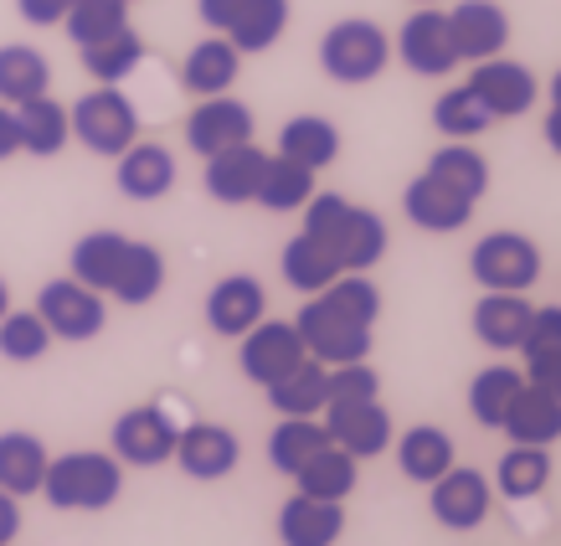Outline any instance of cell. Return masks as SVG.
I'll list each match as a JSON object with an SVG mask.
<instances>
[{
    "instance_id": "1",
    "label": "cell",
    "mask_w": 561,
    "mask_h": 546,
    "mask_svg": "<svg viewBox=\"0 0 561 546\" xmlns=\"http://www.w3.org/2000/svg\"><path fill=\"white\" fill-rule=\"evenodd\" d=\"M42 496L57 511H108L124 496V464L99 448H78L62 459H47Z\"/></svg>"
},
{
    "instance_id": "2",
    "label": "cell",
    "mask_w": 561,
    "mask_h": 546,
    "mask_svg": "<svg viewBox=\"0 0 561 546\" xmlns=\"http://www.w3.org/2000/svg\"><path fill=\"white\" fill-rule=\"evenodd\" d=\"M391 62V36L366 16H345L320 36V68L324 78H335L345 88H360L381 78Z\"/></svg>"
},
{
    "instance_id": "3",
    "label": "cell",
    "mask_w": 561,
    "mask_h": 546,
    "mask_svg": "<svg viewBox=\"0 0 561 546\" xmlns=\"http://www.w3.org/2000/svg\"><path fill=\"white\" fill-rule=\"evenodd\" d=\"M68 124H72V139L93 155H108L119 160L129 145L139 139V109L119 93V83H99L93 93L68 109Z\"/></svg>"
},
{
    "instance_id": "4",
    "label": "cell",
    "mask_w": 561,
    "mask_h": 546,
    "mask_svg": "<svg viewBox=\"0 0 561 546\" xmlns=\"http://www.w3.org/2000/svg\"><path fill=\"white\" fill-rule=\"evenodd\" d=\"M469 273H474L479 289L526 294L541 278V248L526 232H490L469 248Z\"/></svg>"
},
{
    "instance_id": "5",
    "label": "cell",
    "mask_w": 561,
    "mask_h": 546,
    "mask_svg": "<svg viewBox=\"0 0 561 546\" xmlns=\"http://www.w3.org/2000/svg\"><path fill=\"white\" fill-rule=\"evenodd\" d=\"M294 330H299V341H305V356L324 361V366H345V361L371 356V325L345 320L341 309H330L320 294L294 315Z\"/></svg>"
},
{
    "instance_id": "6",
    "label": "cell",
    "mask_w": 561,
    "mask_h": 546,
    "mask_svg": "<svg viewBox=\"0 0 561 546\" xmlns=\"http://www.w3.org/2000/svg\"><path fill=\"white\" fill-rule=\"evenodd\" d=\"M36 315L47 320L51 341H93L103 335V320H108V309H103V294L78 284V278H47L42 294H36Z\"/></svg>"
},
{
    "instance_id": "7",
    "label": "cell",
    "mask_w": 561,
    "mask_h": 546,
    "mask_svg": "<svg viewBox=\"0 0 561 546\" xmlns=\"http://www.w3.org/2000/svg\"><path fill=\"white\" fill-rule=\"evenodd\" d=\"M427 511L438 521L443 531H474L490 521L494 511V485L479 469H463L454 464L448 475H438L427 485Z\"/></svg>"
},
{
    "instance_id": "8",
    "label": "cell",
    "mask_w": 561,
    "mask_h": 546,
    "mask_svg": "<svg viewBox=\"0 0 561 546\" xmlns=\"http://www.w3.org/2000/svg\"><path fill=\"white\" fill-rule=\"evenodd\" d=\"M299 361H305V341H299L294 320H268V315H263L238 341V366L257 387H273V382L284 372H294Z\"/></svg>"
},
{
    "instance_id": "9",
    "label": "cell",
    "mask_w": 561,
    "mask_h": 546,
    "mask_svg": "<svg viewBox=\"0 0 561 546\" xmlns=\"http://www.w3.org/2000/svg\"><path fill=\"white\" fill-rule=\"evenodd\" d=\"M175 418L165 408H129L114 418V459L119 464H135V469H154V464H165L175 454Z\"/></svg>"
},
{
    "instance_id": "10",
    "label": "cell",
    "mask_w": 561,
    "mask_h": 546,
    "mask_svg": "<svg viewBox=\"0 0 561 546\" xmlns=\"http://www.w3.org/2000/svg\"><path fill=\"white\" fill-rule=\"evenodd\" d=\"M397 52L417 78H448L459 68V47H454V32H448V11H412L402 21V36H397Z\"/></svg>"
},
{
    "instance_id": "11",
    "label": "cell",
    "mask_w": 561,
    "mask_h": 546,
    "mask_svg": "<svg viewBox=\"0 0 561 546\" xmlns=\"http://www.w3.org/2000/svg\"><path fill=\"white\" fill-rule=\"evenodd\" d=\"M324 433L330 444H341L351 459H376L391 448V412L381 408V397L371 402H324Z\"/></svg>"
},
{
    "instance_id": "12",
    "label": "cell",
    "mask_w": 561,
    "mask_h": 546,
    "mask_svg": "<svg viewBox=\"0 0 561 546\" xmlns=\"http://www.w3.org/2000/svg\"><path fill=\"white\" fill-rule=\"evenodd\" d=\"M253 139V109L242 99H232V93H211V99H202L196 109H191L186 120V145L196 155H221L232 150V145H248Z\"/></svg>"
},
{
    "instance_id": "13",
    "label": "cell",
    "mask_w": 561,
    "mask_h": 546,
    "mask_svg": "<svg viewBox=\"0 0 561 546\" xmlns=\"http://www.w3.org/2000/svg\"><path fill=\"white\" fill-rule=\"evenodd\" d=\"M263 315H268V294H263L253 273H227L206 294V325L217 330L221 341H242Z\"/></svg>"
},
{
    "instance_id": "14",
    "label": "cell",
    "mask_w": 561,
    "mask_h": 546,
    "mask_svg": "<svg viewBox=\"0 0 561 546\" xmlns=\"http://www.w3.org/2000/svg\"><path fill=\"white\" fill-rule=\"evenodd\" d=\"M181 469H186L191 479H202V485H211V479H227L232 469H238L242 459V444L232 428L221 423H191L175 433V454H171Z\"/></svg>"
},
{
    "instance_id": "15",
    "label": "cell",
    "mask_w": 561,
    "mask_h": 546,
    "mask_svg": "<svg viewBox=\"0 0 561 546\" xmlns=\"http://www.w3.org/2000/svg\"><path fill=\"white\" fill-rule=\"evenodd\" d=\"M469 88L479 93V103L490 109L494 120H520L530 103H536V93H541L526 62H511V57H484V62H474Z\"/></svg>"
},
{
    "instance_id": "16",
    "label": "cell",
    "mask_w": 561,
    "mask_h": 546,
    "mask_svg": "<svg viewBox=\"0 0 561 546\" xmlns=\"http://www.w3.org/2000/svg\"><path fill=\"white\" fill-rule=\"evenodd\" d=\"M448 32H454L459 62H484V57H500L511 47V16L494 0H459L448 11Z\"/></svg>"
},
{
    "instance_id": "17",
    "label": "cell",
    "mask_w": 561,
    "mask_h": 546,
    "mask_svg": "<svg viewBox=\"0 0 561 546\" xmlns=\"http://www.w3.org/2000/svg\"><path fill=\"white\" fill-rule=\"evenodd\" d=\"M402 212H408L412 227L423 232H463L469 217H474V202L459 196L454 186H443L438 175H412L408 191H402Z\"/></svg>"
},
{
    "instance_id": "18",
    "label": "cell",
    "mask_w": 561,
    "mask_h": 546,
    "mask_svg": "<svg viewBox=\"0 0 561 546\" xmlns=\"http://www.w3.org/2000/svg\"><path fill=\"white\" fill-rule=\"evenodd\" d=\"M345 536V500H314L294 490L278 505V542L284 546H335Z\"/></svg>"
},
{
    "instance_id": "19",
    "label": "cell",
    "mask_w": 561,
    "mask_h": 546,
    "mask_svg": "<svg viewBox=\"0 0 561 546\" xmlns=\"http://www.w3.org/2000/svg\"><path fill=\"white\" fill-rule=\"evenodd\" d=\"M263 166H268V155L257 150L253 139L232 145V150H221V155H206V196L221 206H248L257 196Z\"/></svg>"
},
{
    "instance_id": "20",
    "label": "cell",
    "mask_w": 561,
    "mask_h": 546,
    "mask_svg": "<svg viewBox=\"0 0 561 546\" xmlns=\"http://www.w3.org/2000/svg\"><path fill=\"white\" fill-rule=\"evenodd\" d=\"M114 181H119V191L129 202H160V196H171V186H175V155L165 150V145H154V139H135V145L119 155Z\"/></svg>"
},
{
    "instance_id": "21",
    "label": "cell",
    "mask_w": 561,
    "mask_h": 546,
    "mask_svg": "<svg viewBox=\"0 0 561 546\" xmlns=\"http://www.w3.org/2000/svg\"><path fill=\"white\" fill-rule=\"evenodd\" d=\"M278 418H320L330 402V366L314 356H305L294 372H284L273 387H263Z\"/></svg>"
},
{
    "instance_id": "22",
    "label": "cell",
    "mask_w": 561,
    "mask_h": 546,
    "mask_svg": "<svg viewBox=\"0 0 561 546\" xmlns=\"http://www.w3.org/2000/svg\"><path fill=\"white\" fill-rule=\"evenodd\" d=\"M459 464V448L443 433L438 423H417L397 439V469L412 479V485H433L438 475H448Z\"/></svg>"
},
{
    "instance_id": "23",
    "label": "cell",
    "mask_w": 561,
    "mask_h": 546,
    "mask_svg": "<svg viewBox=\"0 0 561 546\" xmlns=\"http://www.w3.org/2000/svg\"><path fill=\"white\" fill-rule=\"evenodd\" d=\"M238 68H242V52L227 42V36H206L196 47L186 52V62H181V83L186 93L196 99H211V93H227V88L238 83Z\"/></svg>"
},
{
    "instance_id": "24",
    "label": "cell",
    "mask_w": 561,
    "mask_h": 546,
    "mask_svg": "<svg viewBox=\"0 0 561 546\" xmlns=\"http://www.w3.org/2000/svg\"><path fill=\"white\" fill-rule=\"evenodd\" d=\"M530 299L526 294H494L484 289V299L474 305L469 325H474V335L490 351H520V335H526V320H530Z\"/></svg>"
},
{
    "instance_id": "25",
    "label": "cell",
    "mask_w": 561,
    "mask_h": 546,
    "mask_svg": "<svg viewBox=\"0 0 561 546\" xmlns=\"http://www.w3.org/2000/svg\"><path fill=\"white\" fill-rule=\"evenodd\" d=\"M505 433H511V444H536V448H551L561 439V397L541 393V387H520L505 412Z\"/></svg>"
},
{
    "instance_id": "26",
    "label": "cell",
    "mask_w": 561,
    "mask_h": 546,
    "mask_svg": "<svg viewBox=\"0 0 561 546\" xmlns=\"http://www.w3.org/2000/svg\"><path fill=\"white\" fill-rule=\"evenodd\" d=\"M47 444L36 439V433H0V490L5 496H36L42 490V479H47Z\"/></svg>"
},
{
    "instance_id": "27",
    "label": "cell",
    "mask_w": 561,
    "mask_h": 546,
    "mask_svg": "<svg viewBox=\"0 0 561 546\" xmlns=\"http://www.w3.org/2000/svg\"><path fill=\"white\" fill-rule=\"evenodd\" d=\"M356 479H360V459H351L341 444H324L320 454H309V459L294 469L299 496H314V500H351Z\"/></svg>"
},
{
    "instance_id": "28",
    "label": "cell",
    "mask_w": 561,
    "mask_h": 546,
    "mask_svg": "<svg viewBox=\"0 0 561 546\" xmlns=\"http://www.w3.org/2000/svg\"><path fill=\"white\" fill-rule=\"evenodd\" d=\"M16 129H21V150L26 155H62V145L72 139V124H68V109L42 93V99H26L16 103Z\"/></svg>"
},
{
    "instance_id": "29",
    "label": "cell",
    "mask_w": 561,
    "mask_h": 546,
    "mask_svg": "<svg viewBox=\"0 0 561 546\" xmlns=\"http://www.w3.org/2000/svg\"><path fill=\"white\" fill-rule=\"evenodd\" d=\"M278 269H284V284L299 294H320L324 284H335L341 278V258L330 253L320 238H309V232H299V238L284 242V258H278Z\"/></svg>"
},
{
    "instance_id": "30",
    "label": "cell",
    "mask_w": 561,
    "mask_h": 546,
    "mask_svg": "<svg viewBox=\"0 0 561 546\" xmlns=\"http://www.w3.org/2000/svg\"><path fill=\"white\" fill-rule=\"evenodd\" d=\"M160 289H165V253H160L154 242H135V238H129L124 263H119V273H114L108 294H114L119 305H150Z\"/></svg>"
},
{
    "instance_id": "31",
    "label": "cell",
    "mask_w": 561,
    "mask_h": 546,
    "mask_svg": "<svg viewBox=\"0 0 561 546\" xmlns=\"http://www.w3.org/2000/svg\"><path fill=\"white\" fill-rule=\"evenodd\" d=\"M51 88V62L42 57L36 47L26 42H5L0 47V103H26V99H42Z\"/></svg>"
},
{
    "instance_id": "32",
    "label": "cell",
    "mask_w": 561,
    "mask_h": 546,
    "mask_svg": "<svg viewBox=\"0 0 561 546\" xmlns=\"http://www.w3.org/2000/svg\"><path fill=\"white\" fill-rule=\"evenodd\" d=\"M278 155H289L309 171H324L335 155H341V129L320 114H294L284 129H278Z\"/></svg>"
},
{
    "instance_id": "33",
    "label": "cell",
    "mask_w": 561,
    "mask_h": 546,
    "mask_svg": "<svg viewBox=\"0 0 561 546\" xmlns=\"http://www.w3.org/2000/svg\"><path fill=\"white\" fill-rule=\"evenodd\" d=\"M309 196H314V171L299 166V160H289V155H268L253 202L263 206V212H299Z\"/></svg>"
},
{
    "instance_id": "34",
    "label": "cell",
    "mask_w": 561,
    "mask_h": 546,
    "mask_svg": "<svg viewBox=\"0 0 561 546\" xmlns=\"http://www.w3.org/2000/svg\"><path fill=\"white\" fill-rule=\"evenodd\" d=\"M124 248H129V238L124 232H88V238L72 242V278L78 284H88V289L108 294V284H114V273H119L124 263Z\"/></svg>"
},
{
    "instance_id": "35",
    "label": "cell",
    "mask_w": 561,
    "mask_h": 546,
    "mask_svg": "<svg viewBox=\"0 0 561 546\" xmlns=\"http://www.w3.org/2000/svg\"><path fill=\"white\" fill-rule=\"evenodd\" d=\"M345 273H371L387 258V223L376 217L371 206H351V223H345L341 242H335Z\"/></svg>"
},
{
    "instance_id": "36",
    "label": "cell",
    "mask_w": 561,
    "mask_h": 546,
    "mask_svg": "<svg viewBox=\"0 0 561 546\" xmlns=\"http://www.w3.org/2000/svg\"><path fill=\"white\" fill-rule=\"evenodd\" d=\"M551 485V454L536 444H511V454L494 469V490L505 500H536Z\"/></svg>"
},
{
    "instance_id": "37",
    "label": "cell",
    "mask_w": 561,
    "mask_h": 546,
    "mask_svg": "<svg viewBox=\"0 0 561 546\" xmlns=\"http://www.w3.org/2000/svg\"><path fill=\"white\" fill-rule=\"evenodd\" d=\"M427 175H438L443 186H454L459 196H469V202H479V196L490 191V160H484L469 139L443 145V150L427 160Z\"/></svg>"
},
{
    "instance_id": "38",
    "label": "cell",
    "mask_w": 561,
    "mask_h": 546,
    "mask_svg": "<svg viewBox=\"0 0 561 546\" xmlns=\"http://www.w3.org/2000/svg\"><path fill=\"white\" fill-rule=\"evenodd\" d=\"M284 32H289V0H248L221 36L238 52H268Z\"/></svg>"
},
{
    "instance_id": "39",
    "label": "cell",
    "mask_w": 561,
    "mask_h": 546,
    "mask_svg": "<svg viewBox=\"0 0 561 546\" xmlns=\"http://www.w3.org/2000/svg\"><path fill=\"white\" fill-rule=\"evenodd\" d=\"M330 444V433H324L320 418H278V428L268 433V464L278 475H289L309 459V454H320Z\"/></svg>"
},
{
    "instance_id": "40",
    "label": "cell",
    "mask_w": 561,
    "mask_h": 546,
    "mask_svg": "<svg viewBox=\"0 0 561 546\" xmlns=\"http://www.w3.org/2000/svg\"><path fill=\"white\" fill-rule=\"evenodd\" d=\"M520 387H526V376L515 372V366H484V372H474V382H469V412H474V423L500 428Z\"/></svg>"
},
{
    "instance_id": "41",
    "label": "cell",
    "mask_w": 561,
    "mask_h": 546,
    "mask_svg": "<svg viewBox=\"0 0 561 546\" xmlns=\"http://www.w3.org/2000/svg\"><path fill=\"white\" fill-rule=\"evenodd\" d=\"M83 52V68L93 83H124L129 72L145 62V42H139V32H114V36H103V42H88Z\"/></svg>"
},
{
    "instance_id": "42",
    "label": "cell",
    "mask_w": 561,
    "mask_h": 546,
    "mask_svg": "<svg viewBox=\"0 0 561 546\" xmlns=\"http://www.w3.org/2000/svg\"><path fill=\"white\" fill-rule=\"evenodd\" d=\"M433 124H438L448 139H474V135H484L494 124V114L479 103V93L469 83L463 88H448L438 103H433Z\"/></svg>"
},
{
    "instance_id": "43",
    "label": "cell",
    "mask_w": 561,
    "mask_h": 546,
    "mask_svg": "<svg viewBox=\"0 0 561 546\" xmlns=\"http://www.w3.org/2000/svg\"><path fill=\"white\" fill-rule=\"evenodd\" d=\"M47 351H51L47 320L36 309H5V320H0V356L26 366V361H42Z\"/></svg>"
},
{
    "instance_id": "44",
    "label": "cell",
    "mask_w": 561,
    "mask_h": 546,
    "mask_svg": "<svg viewBox=\"0 0 561 546\" xmlns=\"http://www.w3.org/2000/svg\"><path fill=\"white\" fill-rule=\"evenodd\" d=\"M62 26H68V36L78 47H88V42H103V36L124 32L129 26V5L124 0H72Z\"/></svg>"
},
{
    "instance_id": "45",
    "label": "cell",
    "mask_w": 561,
    "mask_h": 546,
    "mask_svg": "<svg viewBox=\"0 0 561 546\" xmlns=\"http://www.w3.org/2000/svg\"><path fill=\"white\" fill-rule=\"evenodd\" d=\"M320 299L330 309H341L345 320H356V325H376L381 320V289H376L366 273H341L335 284H324Z\"/></svg>"
},
{
    "instance_id": "46",
    "label": "cell",
    "mask_w": 561,
    "mask_h": 546,
    "mask_svg": "<svg viewBox=\"0 0 561 546\" xmlns=\"http://www.w3.org/2000/svg\"><path fill=\"white\" fill-rule=\"evenodd\" d=\"M351 196H341V191H320V196H309L299 212H305V232L309 238H320L330 253H335V242H341L345 223H351Z\"/></svg>"
},
{
    "instance_id": "47",
    "label": "cell",
    "mask_w": 561,
    "mask_h": 546,
    "mask_svg": "<svg viewBox=\"0 0 561 546\" xmlns=\"http://www.w3.org/2000/svg\"><path fill=\"white\" fill-rule=\"evenodd\" d=\"M371 397H381V376L371 361L330 366V402H371Z\"/></svg>"
},
{
    "instance_id": "48",
    "label": "cell",
    "mask_w": 561,
    "mask_h": 546,
    "mask_svg": "<svg viewBox=\"0 0 561 546\" xmlns=\"http://www.w3.org/2000/svg\"><path fill=\"white\" fill-rule=\"evenodd\" d=\"M530 387L561 397V345H541V351H526V372H520Z\"/></svg>"
},
{
    "instance_id": "49",
    "label": "cell",
    "mask_w": 561,
    "mask_h": 546,
    "mask_svg": "<svg viewBox=\"0 0 561 546\" xmlns=\"http://www.w3.org/2000/svg\"><path fill=\"white\" fill-rule=\"evenodd\" d=\"M541 345H561V305L530 309L526 335H520V351H541Z\"/></svg>"
},
{
    "instance_id": "50",
    "label": "cell",
    "mask_w": 561,
    "mask_h": 546,
    "mask_svg": "<svg viewBox=\"0 0 561 546\" xmlns=\"http://www.w3.org/2000/svg\"><path fill=\"white\" fill-rule=\"evenodd\" d=\"M72 0H16L21 21H32V26H62Z\"/></svg>"
},
{
    "instance_id": "51",
    "label": "cell",
    "mask_w": 561,
    "mask_h": 546,
    "mask_svg": "<svg viewBox=\"0 0 561 546\" xmlns=\"http://www.w3.org/2000/svg\"><path fill=\"white\" fill-rule=\"evenodd\" d=\"M242 5H248V0H196V16H202L211 32H227V26L238 21Z\"/></svg>"
},
{
    "instance_id": "52",
    "label": "cell",
    "mask_w": 561,
    "mask_h": 546,
    "mask_svg": "<svg viewBox=\"0 0 561 546\" xmlns=\"http://www.w3.org/2000/svg\"><path fill=\"white\" fill-rule=\"evenodd\" d=\"M21 155V129H16V109L11 103H0V160H11Z\"/></svg>"
},
{
    "instance_id": "53",
    "label": "cell",
    "mask_w": 561,
    "mask_h": 546,
    "mask_svg": "<svg viewBox=\"0 0 561 546\" xmlns=\"http://www.w3.org/2000/svg\"><path fill=\"white\" fill-rule=\"evenodd\" d=\"M16 531H21V505H16V496L0 490V546L16 542Z\"/></svg>"
},
{
    "instance_id": "54",
    "label": "cell",
    "mask_w": 561,
    "mask_h": 546,
    "mask_svg": "<svg viewBox=\"0 0 561 546\" xmlns=\"http://www.w3.org/2000/svg\"><path fill=\"white\" fill-rule=\"evenodd\" d=\"M541 135H546V145L561 155V109L551 103V114H546V124H541Z\"/></svg>"
},
{
    "instance_id": "55",
    "label": "cell",
    "mask_w": 561,
    "mask_h": 546,
    "mask_svg": "<svg viewBox=\"0 0 561 546\" xmlns=\"http://www.w3.org/2000/svg\"><path fill=\"white\" fill-rule=\"evenodd\" d=\"M5 309H11V289H5V278H0V320H5Z\"/></svg>"
},
{
    "instance_id": "56",
    "label": "cell",
    "mask_w": 561,
    "mask_h": 546,
    "mask_svg": "<svg viewBox=\"0 0 561 546\" xmlns=\"http://www.w3.org/2000/svg\"><path fill=\"white\" fill-rule=\"evenodd\" d=\"M551 103L561 109V68H557V78H551Z\"/></svg>"
},
{
    "instance_id": "57",
    "label": "cell",
    "mask_w": 561,
    "mask_h": 546,
    "mask_svg": "<svg viewBox=\"0 0 561 546\" xmlns=\"http://www.w3.org/2000/svg\"><path fill=\"white\" fill-rule=\"evenodd\" d=\"M417 5H438V0H417Z\"/></svg>"
},
{
    "instance_id": "58",
    "label": "cell",
    "mask_w": 561,
    "mask_h": 546,
    "mask_svg": "<svg viewBox=\"0 0 561 546\" xmlns=\"http://www.w3.org/2000/svg\"><path fill=\"white\" fill-rule=\"evenodd\" d=\"M124 5H135V0H124Z\"/></svg>"
}]
</instances>
